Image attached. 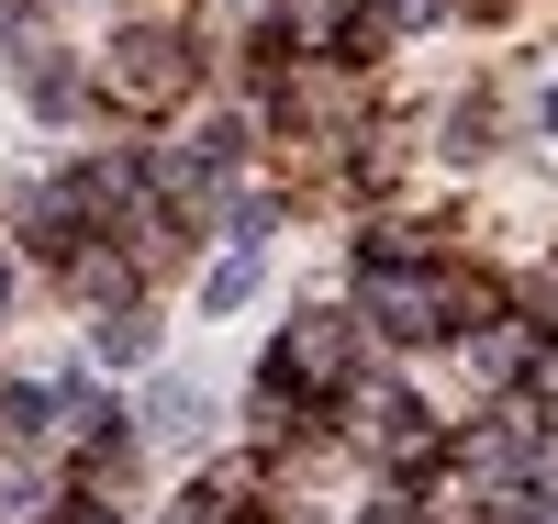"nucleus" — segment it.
Here are the masks:
<instances>
[{"mask_svg": "<svg viewBox=\"0 0 558 524\" xmlns=\"http://www.w3.org/2000/svg\"><path fill=\"white\" fill-rule=\"evenodd\" d=\"M0 302H12V268H0Z\"/></svg>", "mask_w": 558, "mask_h": 524, "instance_id": "nucleus-7", "label": "nucleus"}, {"mask_svg": "<svg viewBox=\"0 0 558 524\" xmlns=\"http://www.w3.org/2000/svg\"><path fill=\"white\" fill-rule=\"evenodd\" d=\"M146 424H157V436H191V424H202V391H191V379H157Z\"/></svg>", "mask_w": 558, "mask_h": 524, "instance_id": "nucleus-3", "label": "nucleus"}, {"mask_svg": "<svg viewBox=\"0 0 558 524\" xmlns=\"http://www.w3.org/2000/svg\"><path fill=\"white\" fill-rule=\"evenodd\" d=\"M368 313L391 324V336H447V279H425V268H368Z\"/></svg>", "mask_w": 558, "mask_h": 524, "instance_id": "nucleus-1", "label": "nucleus"}, {"mask_svg": "<svg viewBox=\"0 0 558 524\" xmlns=\"http://www.w3.org/2000/svg\"><path fill=\"white\" fill-rule=\"evenodd\" d=\"M514 524H558V502H514Z\"/></svg>", "mask_w": 558, "mask_h": 524, "instance_id": "nucleus-6", "label": "nucleus"}, {"mask_svg": "<svg viewBox=\"0 0 558 524\" xmlns=\"http://www.w3.org/2000/svg\"><path fill=\"white\" fill-rule=\"evenodd\" d=\"M0 424H12V436H45V391H0Z\"/></svg>", "mask_w": 558, "mask_h": 524, "instance_id": "nucleus-5", "label": "nucleus"}, {"mask_svg": "<svg viewBox=\"0 0 558 524\" xmlns=\"http://www.w3.org/2000/svg\"><path fill=\"white\" fill-rule=\"evenodd\" d=\"M246 291H257V246H246V257H223V268H213V291H202V302H213V313H235Z\"/></svg>", "mask_w": 558, "mask_h": 524, "instance_id": "nucleus-4", "label": "nucleus"}, {"mask_svg": "<svg viewBox=\"0 0 558 524\" xmlns=\"http://www.w3.org/2000/svg\"><path fill=\"white\" fill-rule=\"evenodd\" d=\"M112 89H123V101H168V89H179V45L168 34H134L123 68H112Z\"/></svg>", "mask_w": 558, "mask_h": 524, "instance_id": "nucleus-2", "label": "nucleus"}]
</instances>
